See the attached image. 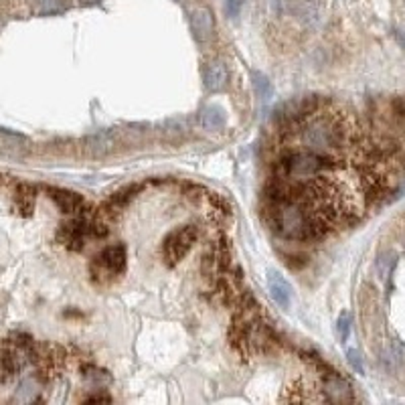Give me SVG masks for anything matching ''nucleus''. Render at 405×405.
<instances>
[{"mask_svg":"<svg viewBox=\"0 0 405 405\" xmlns=\"http://www.w3.org/2000/svg\"><path fill=\"white\" fill-rule=\"evenodd\" d=\"M351 130H353L351 124L347 122L342 113L326 112L323 108L316 113H312L306 122L296 130V134L300 136L304 150L337 154L349 144Z\"/></svg>","mask_w":405,"mask_h":405,"instance_id":"f257e3e1","label":"nucleus"},{"mask_svg":"<svg viewBox=\"0 0 405 405\" xmlns=\"http://www.w3.org/2000/svg\"><path fill=\"white\" fill-rule=\"evenodd\" d=\"M337 164L323 152H288L274 164V178L284 182H310L324 177L328 170H332Z\"/></svg>","mask_w":405,"mask_h":405,"instance_id":"f03ea898","label":"nucleus"},{"mask_svg":"<svg viewBox=\"0 0 405 405\" xmlns=\"http://www.w3.org/2000/svg\"><path fill=\"white\" fill-rule=\"evenodd\" d=\"M124 270H126V249H124V245H108L106 249H101L97 254L94 261H92V266H89V272L99 284L112 282Z\"/></svg>","mask_w":405,"mask_h":405,"instance_id":"7ed1b4c3","label":"nucleus"},{"mask_svg":"<svg viewBox=\"0 0 405 405\" xmlns=\"http://www.w3.org/2000/svg\"><path fill=\"white\" fill-rule=\"evenodd\" d=\"M197 237H199V229L194 225L177 227L175 231H170L164 237V243H162V258H164V261L168 266L178 263L180 259L191 251Z\"/></svg>","mask_w":405,"mask_h":405,"instance_id":"20e7f679","label":"nucleus"},{"mask_svg":"<svg viewBox=\"0 0 405 405\" xmlns=\"http://www.w3.org/2000/svg\"><path fill=\"white\" fill-rule=\"evenodd\" d=\"M324 393H326L324 399L328 401H337V404L353 401V389L337 373H328V379L324 383Z\"/></svg>","mask_w":405,"mask_h":405,"instance_id":"39448f33","label":"nucleus"},{"mask_svg":"<svg viewBox=\"0 0 405 405\" xmlns=\"http://www.w3.org/2000/svg\"><path fill=\"white\" fill-rule=\"evenodd\" d=\"M268 286H270V294H272L275 304H280V308H290L292 286L288 284L286 278H282L278 272H270L268 274Z\"/></svg>","mask_w":405,"mask_h":405,"instance_id":"423d86ee","label":"nucleus"},{"mask_svg":"<svg viewBox=\"0 0 405 405\" xmlns=\"http://www.w3.org/2000/svg\"><path fill=\"white\" fill-rule=\"evenodd\" d=\"M191 25H193L194 37L201 41V43H207L213 39V32H215V23H213V16L207 8H197L191 16Z\"/></svg>","mask_w":405,"mask_h":405,"instance_id":"0eeeda50","label":"nucleus"},{"mask_svg":"<svg viewBox=\"0 0 405 405\" xmlns=\"http://www.w3.org/2000/svg\"><path fill=\"white\" fill-rule=\"evenodd\" d=\"M51 199L59 205V209L63 213H71V215H80L83 213V199L77 193L71 191H61V189H51Z\"/></svg>","mask_w":405,"mask_h":405,"instance_id":"6e6552de","label":"nucleus"},{"mask_svg":"<svg viewBox=\"0 0 405 405\" xmlns=\"http://www.w3.org/2000/svg\"><path fill=\"white\" fill-rule=\"evenodd\" d=\"M229 81V73H227V67L221 61H213L207 65L205 69V85L211 92H221Z\"/></svg>","mask_w":405,"mask_h":405,"instance_id":"1a4fd4ad","label":"nucleus"},{"mask_svg":"<svg viewBox=\"0 0 405 405\" xmlns=\"http://www.w3.org/2000/svg\"><path fill=\"white\" fill-rule=\"evenodd\" d=\"M116 146V136L112 132H101V134H96L87 140V148L94 152V154H108L110 150H113Z\"/></svg>","mask_w":405,"mask_h":405,"instance_id":"9d476101","label":"nucleus"},{"mask_svg":"<svg viewBox=\"0 0 405 405\" xmlns=\"http://www.w3.org/2000/svg\"><path fill=\"white\" fill-rule=\"evenodd\" d=\"M225 122L227 116L219 106H209V108L203 112V126L207 130H221L225 126Z\"/></svg>","mask_w":405,"mask_h":405,"instance_id":"9b49d317","label":"nucleus"},{"mask_svg":"<svg viewBox=\"0 0 405 405\" xmlns=\"http://www.w3.org/2000/svg\"><path fill=\"white\" fill-rule=\"evenodd\" d=\"M251 80H254V92H256V96L259 99H270L272 94H274V87H272V81L268 80L266 75H261V73H254L251 75Z\"/></svg>","mask_w":405,"mask_h":405,"instance_id":"f8f14e48","label":"nucleus"},{"mask_svg":"<svg viewBox=\"0 0 405 405\" xmlns=\"http://www.w3.org/2000/svg\"><path fill=\"white\" fill-rule=\"evenodd\" d=\"M16 399L18 401H32V399H37V381L35 379H25L20 383L18 391H16Z\"/></svg>","mask_w":405,"mask_h":405,"instance_id":"ddd939ff","label":"nucleus"},{"mask_svg":"<svg viewBox=\"0 0 405 405\" xmlns=\"http://www.w3.org/2000/svg\"><path fill=\"white\" fill-rule=\"evenodd\" d=\"M63 0H39V13L51 15V13H59L63 11Z\"/></svg>","mask_w":405,"mask_h":405,"instance_id":"4468645a","label":"nucleus"},{"mask_svg":"<svg viewBox=\"0 0 405 405\" xmlns=\"http://www.w3.org/2000/svg\"><path fill=\"white\" fill-rule=\"evenodd\" d=\"M391 266H393V256H391V254H381L379 259H377V270H379V274L387 275Z\"/></svg>","mask_w":405,"mask_h":405,"instance_id":"2eb2a0df","label":"nucleus"},{"mask_svg":"<svg viewBox=\"0 0 405 405\" xmlns=\"http://www.w3.org/2000/svg\"><path fill=\"white\" fill-rule=\"evenodd\" d=\"M347 359H349L351 367H353L356 373L365 371V367H363V361H361V355L356 353L355 349H349V351H347Z\"/></svg>","mask_w":405,"mask_h":405,"instance_id":"dca6fc26","label":"nucleus"},{"mask_svg":"<svg viewBox=\"0 0 405 405\" xmlns=\"http://www.w3.org/2000/svg\"><path fill=\"white\" fill-rule=\"evenodd\" d=\"M349 328H351V316H349V314H342L339 318V326H337L340 340H344L349 337Z\"/></svg>","mask_w":405,"mask_h":405,"instance_id":"f3484780","label":"nucleus"},{"mask_svg":"<svg viewBox=\"0 0 405 405\" xmlns=\"http://www.w3.org/2000/svg\"><path fill=\"white\" fill-rule=\"evenodd\" d=\"M391 110H393V116H395V118H405V99L404 97H397V99H393V104H391Z\"/></svg>","mask_w":405,"mask_h":405,"instance_id":"a211bd4d","label":"nucleus"},{"mask_svg":"<svg viewBox=\"0 0 405 405\" xmlns=\"http://www.w3.org/2000/svg\"><path fill=\"white\" fill-rule=\"evenodd\" d=\"M243 0H227V8H229V15L237 16L242 11Z\"/></svg>","mask_w":405,"mask_h":405,"instance_id":"6ab92c4d","label":"nucleus"}]
</instances>
